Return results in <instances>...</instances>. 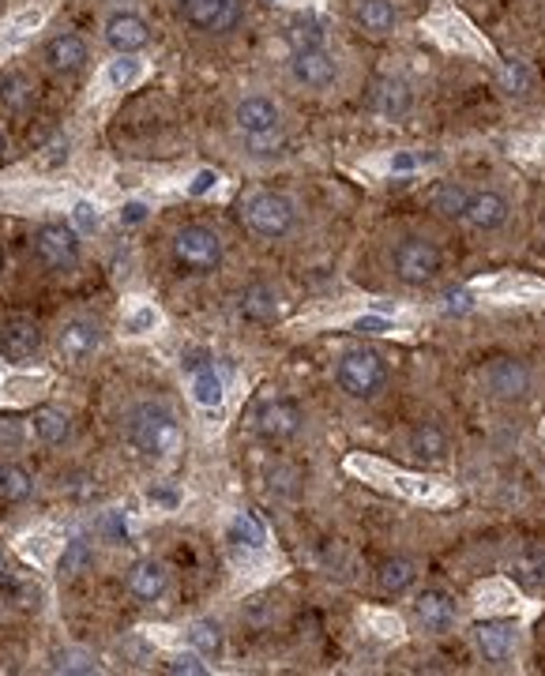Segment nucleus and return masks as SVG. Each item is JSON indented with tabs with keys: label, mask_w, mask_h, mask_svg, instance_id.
Here are the masks:
<instances>
[{
	"label": "nucleus",
	"mask_w": 545,
	"mask_h": 676,
	"mask_svg": "<svg viewBox=\"0 0 545 676\" xmlns=\"http://www.w3.org/2000/svg\"><path fill=\"white\" fill-rule=\"evenodd\" d=\"M230 541L245 545V549H264L267 545V526L252 515V511H237L234 523H230Z\"/></svg>",
	"instance_id": "nucleus-29"
},
{
	"label": "nucleus",
	"mask_w": 545,
	"mask_h": 676,
	"mask_svg": "<svg viewBox=\"0 0 545 676\" xmlns=\"http://www.w3.org/2000/svg\"><path fill=\"white\" fill-rule=\"evenodd\" d=\"M508 218H512V200L497 192V188H474L467 200V215L463 222L474 226L478 233H497L508 226Z\"/></svg>",
	"instance_id": "nucleus-10"
},
{
	"label": "nucleus",
	"mask_w": 545,
	"mask_h": 676,
	"mask_svg": "<svg viewBox=\"0 0 545 676\" xmlns=\"http://www.w3.org/2000/svg\"><path fill=\"white\" fill-rule=\"evenodd\" d=\"M388 267L403 286H433L444 275V248L425 233H406L388 248Z\"/></svg>",
	"instance_id": "nucleus-2"
},
{
	"label": "nucleus",
	"mask_w": 545,
	"mask_h": 676,
	"mask_svg": "<svg viewBox=\"0 0 545 676\" xmlns=\"http://www.w3.org/2000/svg\"><path fill=\"white\" fill-rule=\"evenodd\" d=\"M53 673H98V658H94L91 650H83V646H68L61 654H53V665H49Z\"/></svg>",
	"instance_id": "nucleus-30"
},
{
	"label": "nucleus",
	"mask_w": 545,
	"mask_h": 676,
	"mask_svg": "<svg viewBox=\"0 0 545 676\" xmlns=\"http://www.w3.org/2000/svg\"><path fill=\"white\" fill-rule=\"evenodd\" d=\"M267 4H275V0H267Z\"/></svg>",
	"instance_id": "nucleus-52"
},
{
	"label": "nucleus",
	"mask_w": 545,
	"mask_h": 676,
	"mask_svg": "<svg viewBox=\"0 0 545 676\" xmlns=\"http://www.w3.org/2000/svg\"><path fill=\"white\" fill-rule=\"evenodd\" d=\"M354 331L358 335H388V331H395V323L388 316H361V320H354Z\"/></svg>",
	"instance_id": "nucleus-42"
},
{
	"label": "nucleus",
	"mask_w": 545,
	"mask_h": 676,
	"mask_svg": "<svg viewBox=\"0 0 545 676\" xmlns=\"http://www.w3.org/2000/svg\"><path fill=\"white\" fill-rule=\"evenodd\" d=\"M31 421H34V436H38L42 444H64V440H68V432H72L68 414L57 410V406H38Z\"/></svg>",
	"instance_id": "nucleus-26"
},
{
	"label": "nucleus",
	"mask_w": 545,
	"mask_h": 676,
	"mask_svg": "<svg viewBox=\"0 0 545 676\" xmlns=\"http://www.w3.org/2000/svg\"><path fill=\"white\" fill-rule=\"evenodd\" d=\"M376 628H380V635H399L403 624H399L395 616H376Z\"/></svg>",
	"instance_id": "nucleus-48"
},
{
	"label": "nucleus",
	"mask_w": 545,
	"mask_h": 676,
	"mask_svg": "<svg viewBox=\"0 0 545 676\" xmlns=\"http://www.w3.org/2000/svg\"><path fill=\"white\" fill-rule=\"evenodd\" d=\"M354 19H358V27L365 34L388 38V34L395 31V23H399V12H395L391 0H358V4H354Z\"/></svg>",
	"instance_id": "nucleus-22"
},
{
	"label": "nucleus",
	"mask_w": 545,
	"mask_h": 676,
	"mask_svg": "<svg viewBox=\"0 0 545 676\" xmlns=\"http://www.w3.org/2000/svg\"><path fill=\"white\" fill-rule=\"evenodd\" d=\"M489 605V609H512L515 601L512 594H508V586H489V594H482V609Z\"/></svg>",
	"instance_id": "nucleus-44"
},
{
	"label": "nucleus",
	"mask_w": 545,
	"mask_h": 676,
	"mask_svg": "<svg viewBox=\"0 0 545 676\" xmlns=\"http://www.w3.org/2000/svg\"><path fill=\"white\" fill-rule=\"evenodd\" d=\"M301 425H305V414H301V406L290 399H267L264 406L256 410V429H260L264 440H275V444L294 440L297 432H301Z\"/></svg>",
	"instance_id": "nucleus-12"
},
{
	"label": "nucleus",
	"mask_w": 545,
	"mask_h": 676,
	"mask_svg": "<svg viewBox=\"0 0 545 676\" xmlns=\"http://www.w3.org/2000/svg\"><path fill=\"white\" fill-rule=\"evenodd\" d=\"M0 102L12 109V113H23V109L34 102V87L27 76H4V83H0Z\"/></svg>",
	"instance_id": "nucleus-31"
},
{
	"label": "nucleus",
	"mask_w": 545,
	"mask_h": 676,
	"mask_svg": "<svg viewBox=\"0 0 545 676\" xmlns=\"http://www.w3.org/2000/svg\"><path fill=\"white\" fill-rule=\"evenodd\" d=\"M512 579L527 590H542L545 586V549L542 545H527L512 556Z\"/></svg>",
	"instance_id": "nucleus-24"
},
{
	"label": "nucleus",
	"mask_w": 545,
	"mask_h": 676,
	"mask_svg": "<svg viewBox=\"0 0 545 676\" xmlns=\"http://www.w3.org/2000/svg\"><path fill=\"white\" fill-rule=\"evenodd\" d=\"M181 19L200 34H230L241 23V0H177Z\"/></svg>",
	"instance_id": "nucleus-8"
},
{
	"label": "nucleus",
	"mask_w": 545,
	"mask_h": 676,
	"mask_svg": "<svg viewBox=\"0 0 545 676\" xmlns=\"http://www.w3.org/2000/svg\"><path fill=\"white\" fill-rule=\"evenodd\" d=\"M31 489H34V481L23 466H16V462L0 466V500H4V504H23V500L31 496Z\"/></svg>",
	"instance_id": "nucleus-28"
},
{
	"label": "nucleus",
	"mask_w": 545,
	"mask_h": 676,
	"mask_svg": "<svg viewBox=\"0 0 545 676\" xmlns=\"http://www.w3.org/2000/svg\"><path fill=\"white\" fill-rule=\"evenodd\" d=\"M173 256L192 275H211L222 263V237L211 226H185L173 233Z\"/></svg>",
	"instance_id": "nucleus-6"
},
{
	"label": "nucleus",
	"mask_w": 545,
	"mask_h": 676,
	"mask_svg": "<svg viewBox=\"0 0 545 676\" xmlns=\"http://www.w3.org/2000/svg\"><path fill=\"white\" fill-rule=\"evenodd\" d=\"M474 643H478V654L493 665H504L519 650V628L512 620H485L474 628Z\"/></svg>",
	"instance_id": "nucleus-13"
},
{
	"label": "nucleus",
	"mask_w": 545,
	"mask_h": 676,
	"mask_svg": "<svg viewBox=\"0 0 545 676\" xmlns=\"http://www.w3.org/2000/svg\"><path fill=\"white\" fill-rule=\"evenodd\" d=\"M4 571H8V564H4V553H0V579H4Z\"/></svg>",
	"instance_id": "nucleus-50"
},
{
	"label": "nucleus",
	"mask_w": 545,
	"mask_h": 676,
	"mask_svg": "<svg viewBox=\"0 0 545 676\" xmlns=\"http://www.w3.org/2000/svg\"><path fill=\"white\" fill-rule=\"evenodd\" d=\"M297 49H316L324 46V27L316 23V19H305V23H294V31H290Z\"/></svg>",
	"instance_id": "nucleus-37"
},
{
	"label": "nucleus",
	"mask_w": 545,
	"mask_h": 676,
	"mask_svg": "<svg viewBox=\"0 0 545 676\" xmlns=\"http://www.w3.org/2000/svg\"><path fill=\"white\" fill-rule=\"evenodd\" d=\"M106 42L117 53H136L151 42V27H147V19L132 16V12H117V16L106 23Z\"/></svg>",
	"instance_id": "nucleus-18"
},
{
	"label": "nucleus",
	"mask_w": 545,
	"mask_h": 676,
	"mask_svg": "<svg viewBox=\"0 0 545 676\" xmlns=\"http://www.w3.org/2000/svg\"><path fill=\"white\" fill-rule=\"evenodd\" d=\"M467 200H470V188L455 185V181H440V185L429 188V207H433L440 218H459V222H463Z\"/></svg>",
	"instance_id": "nucleus-25"
},
{
	"label": "nucleus",
	"mask_w": 545,
	"mask_h": 676,
	"mask_svg": "<svg viewBox=\"0 0 545 676\" xmlns=\"http://www.w3.org/2000/svg\"><path fill=\"white\" fill-rule=\"evenodd\" d=\"M91 564H94V549L87 541H68V545H64V556H61L64 579H76V575H83Z\"/></svg>",
	"instance_id": "nucleus-32"
},
{
	"label": "nucleus",
	"mask_w": 545,
	"mask_h": 676,
	"mask_svg": "<svg viewBox=\"0 0 545 676\" xmlns=\"http://www.w3.org/2000/svg\"><path fill=\"white\" fill-rule=\"evenodd\" d=\"M125 432H128V444L143 451V455H170L177 451L181 444V425H177V417H173L170 406H162V402H140V406H132V414L125 421Z\"/></svg>",
	"instance_id": "nucleus-3"
},
{
	"label": "nucleus",
	"mask_w": 545,
	"mask_h": 676,
	"mask_svg": "<svg viewBox=\"0 0 545 676\" xmlns=\"http://www.w3.org/2000/svg\"><path fill=\"white\" fill-rule=\"evenodd\" d=\"M38 350H42V331H38V323H31V320L0 323V357H4V361L23 365V361H31Z\"/></svg>",
	"instance_id": "nucleus-15"
},
{
	"label": "nucleus",
	"mask_w": 545,
	"mask_h": 676,
	"mask_svg": "<svg viewBox=\"0 0 545 676\" xmlns=\"http://www.w3.org/2000/svg\"><path fill=\"white\" fill-rule=\"evenodd\" d=\"M489 297H534V293H545L542 282H534V278H497V282H489L485 286Z\"/></svg>",
	"instance_id": "nucleus-34"
},
{
	"label": "nucleus",
	"mask_w": 545,
	"mask_h": 676,
	"mask_svg": "<svg viewBox=\"0 0 545 676\" xmlns=\"http://www.w3.org/2000/svg\"><path fill=\"white\" fill-rule=\"evenodd\" d=\"M470 305H474V301H470V293H467V290L448 293V297H444V308H448V312H467Z\"/></svg>",
	"instance_id": "nucleus-46"
},
{
	"label": "nucleus",
	"mask_w": 545,
	"mask_h": 676,
	"mask_svg": "<svg viewBox=\"0 0 545 676\" xmlns=\"http://www.w3.org/2000/svg\"><path fill=\"white\" fill-rule=\"evenodd\" d=\"M128 590H132V598L140 601H158L170 590V571L158 560H140L136 568L128 571Z\"/></svg>",
	"instance_id": "nucleus-20"
},
{
	"label": "nucleus",
	"mask_w": 545,
	"mask_h": 676,
	"mask_svg": "<svg viewBox=\"0 0 545 676\" xmlns=\"http://www.w3.org/2000/svg\"><path fill=\"white\" fill-rule=\"evenodd\" d=\"M0 444H23V421L19 417H0Z\"/></svg>",
	"instance_id": "nucleus-43"
},
{
	"label": "nucleus",
	"mask_w": 545,
	"mask_h": 676,
	"mask_svg": "<svg viewBox=\"0 0 545 676\" xmlns=\"http://www.w3.org/2000/svg\"><path fill=\"white\" fill-rule=\"evenodd\" d=\"M237 312L252 323L275 320V316H279V293L271 290L267 282H252V286H245L241 297H237Z\"/></svg>",
	"instance_id": "nucleus-21"
},
{
	"label": "nucleus",
	"mask_w": 545,
	"mask_h": 676,
	"mask_svg": "<svg viewBox=\"0 0 545 676\" xmlns=\"http://www.w3.org/2000/svg\"><path fill=\"white\" fill-rule=\"evenodd\" d=\"M245 226L264 241H279L297 226V200L286 192H256L245 203Z\"/></svg>",
	"instance_id": "nucleus-5"
},
{
	"label": "nucleus",
	"mask_w": 545,
	"mask_h": 676,
	"mask_svg": "<svg viewBox=\"0 0 545 676\" xmlns=\"http://www.w3.org/2000/svg\"><path fill=\"white\" fill-rule=\"evenodd\" d=\"M192 399L200 402V406H218V402H222V380L215 376L211 365H203V369L192 376Z\"/></svg>",
	"instance_id": "nucleus-33"
},
{
	"label": "nucleus",
	"mask_w": 545,
	"mask_h": 676,
	"mask_svg": "<svg viewBox=\"0 0 545 676\" xmlns=\"http://www.w3.org/2000/svg\"><path fill=\"white\" fill-rule=\"evenodd\" d=\"M4 151H8V143H4V136H0V158H4Z\"/></svg>",
	"instance_id": "nucleus-51"
},
{
	"label": "nucleus",
	"mask_w": 545,
	"mask_h": 676,
	"mask_svg": "<svg viewBox=\"0 0 545 676\" xmlns=\"http://www.w3.org/2000/svg\"><path fill=\"white\" fill-rule=\"evenodd\" d=\"M388 361L384 354H376V350H365V346H350L339 354L335 361V384L343 391L346 399L354 402H376L384 391H388Z\"/></svg>",
	"instance_id": "nucleus-1"
},
{
	"label": "nucleus",
	"mask_w": 545,
	"mask_h": 676,
	"mask_svg": "<svg viewBox=\"0 0 545 676\" xmlns=\"http://www.w3.org/2000/svg\"><path fill=\"white\" fill-rule=\"evenodd\" d=\"M414 616H418V624L429 631V635H444V631H452V624H455L452 601L444 598L440 590H425V594H418V598H414Z\"/></svg>",
	"instance_id": "nucleus-19"
},
{
	"label": "nucleus",
	"mask_w": 545,
	"mask_h": 676,
	"mask_svg": "<svg viewBox=\"0 0 545 676\" xmlns=\"http://www.w3.org/2000/svg\"><path fill=\"white\" fill-rule=\"evenodd\" d=\"M414 106V91H410V83L406 79H380L373 91V109L376 117H384V121H403L406 113Z\"/></svg>",
	"instance_id": "nucleus-17"
},
{
	"label": "nucleus",
	"mask_w": 545,
	"mask_h": 676,
	"mask_svg": "<svg viewBox=\"0 0 545 676\" xmlns=\"http://www.w3.org/2000/svg\"><path fill=\"white\" fill-rule=\"evenodd\" d=\"M215 185H218L215 169H200V173H196V181L188 185V192H192V196H207V192H211Z\"/></svg>",
	"instance_id": "nucleus-45"
},
{
	"label": "nucleus",
	"mask_w": 545,
	"mask_h": 676,
	"mask_svg": "<svg viewBox=\"0 0 545 676\" xmlns=\"http://www.w3.org/2000/svg\"><path fill=\"white\" fill-rule=\"evenodd\" d=\"M188 639H192V646L200 654H218L222 650V628H218L215 620H196L192 631H188Z\"/></svg>",
	"instance_id": "nucleus-35"
},
{
	"label": "nucleus",
	"mask_w": 545,
	"mask_h": 676,
	"mask_svg": "<svg viewBox=\"0 0 545 676\" xmlns=\"http://www.w3.org/2000/svg\"><path fill=\"white\" fill-rule=\"evenodd\" d=\"M57 350H61V357H64V361H72V365L91 361V357L102 350V327H98L94 320L64 323L61 338H57Z\"/></svg>",
	"instance_id": "nucleus-14"
},
{
	"label": "nucleus",
	"mask_w": 545,
	"mask_h": 676,
	"mask_svg": "<svg viewBox=\"0 0 545 676\" xmlns=\"http://www.w3.org/2000/svg\"><path fill=\"white\" fill-rule=\"evenodd\" d=\"M158 316H155V308H143L140 316H136V320H132V331H143V327H151V323H155Z\"/></svg>",
	"instance_id": "nucleus-49"
},
{
	"label": "nucleus",
	"mask_w": 545,
	"mask_h": 676,
	"mask_svg": "<svg viewBox=\"0 0 545 676\" xmlns=\"http://www.w3.org/2000/svg\"><path fill=\"white\" fill-rule=\"evenodd\" d=\"M234 128L241 136L252 143V151L264 154L271 143L279 147L282 143V109L264 98V94H249V98H241L234 109Z\"/></svg>",
	"instance_id": "nucleus-4"
},
{
	"label": "nucleus",
	"mask_w": 545,
	"mask_h": 676,
	"mask_svg": "<svg viewBox=\"0 0 545 676\" xmlns=\"http://www.w3.org/2000/svg\"><path fill=\"white\" fill-rule=\"evenodd\" d=\"M34 248H38V260L53 267V271H68L79 263V233L61 226V222H49L38 230L34 237Z\"/></svg>",
	"instance_id": "nucleus-11"
},
{
	"label": "nucleus",
	"mask_w": 545,
	"mask_h": 676,
	"mask_svg": "<svg viewBox=\"0 0 545 676\" xmlns=\"http://www.w3.org/2000/svg\"><path fill=\"white\" fill-rule=\"evenodd\" d=\"M482 387L485 395L497 402H523L530 395V387H534V376H530L523 361L497 357V361H489L482 369Z\"/></svg>",
	"instance_id": "nucleus-7"
},
{
	"label": "nucleus",
	"mask_w": 545,
	"mask_h": 676,
	"mask_svg": "<svg viewBox=\"0 0 545 676\" xmlns=\"http://www.w3.org/2000/svg\"><path fill=\"white\" fill-rule=\"evenodd\" d=\"M504 87H508V94H527L530 87V72L523 61H508L504 64Z\"/></svg>",
	"instance_id": "nucleus-39"
},
{
	"label": "nucleus",
	"mask_w": 545,
	"mask_h": 676,
	"mask_svg": "<svg viewBox=\"0 0 545 676\" xmlns=\"http://www.w3.org/2000/svg\"><path fill=\"white\" fill-rule=\"evenodd\" d=\"M143 218H147V207H143V203H125V211H121V222L136 226V222H143Z\"/></svg>",
	"instance_id": "nucleus-47"
},
{
	"label": "nucleus",
	"mask_w": 545,
	"mask_h": 676,
	"mask_svg": "<svg viewBox=\"0 0 545 676\" xmlns=\"http://www.w3.org/2000/svg\"><path fill=\"white\" fill-rule=\"evenodd\" d=\"M406 451H410V459L425 462V466H440V462H448L452 444H448V436H444L440 425L421 421V425H414L410 436H406Z\"/></svg>",
	"instance_id": "nucleus-16"
},
{
	"label": "nucleus",
	"mask_w": 545,
	"mask_h": 676,
	"mask_svg": "<svg viewBox=\"0 0 545 676\" xmlns=\"http://www.w3.org/2000/svg\"><path fill=\"white\" fill-rule=\"evenodd\" d=\"M376 583H380V590L384 594H406L410 586L418 583V564L414 560H388V564H380V571H376Z\"/></svg>",
	"instance_id": "nucleus-27"
},
{
	"label": "nucleus",
	"mask_w": 545,
	"mask_h": 676,
	"mask_svg": "<svg viewBox=\"0 0 545 676\" xmlns=\"http://www.w3.org/2000/svg\"><path fill=\"white\" fill-rule=\"evenodd\" d=\"M136 79H140V61L132 53H121V61H113V68H109V83L113 87H128Z\"/></svg>",
	"instance_id": "nucleus-38"
},
{
	"label": "nucleus",
	"mask_w": 545,
	"mask_h": 676,
	"mask_svg": "<svg viewBox=\"0 0 545 676\" xmlns=\"http://www.w3.org/2000/svg\"><path fill=\"white\" fill-rule=\"evenodd\" d=\"M290 76H294V83L297 87H305V91H327V87L339 83V61H335L324 46L294 49V57H290Z\"/></svg>",
	"instance_id": "nucleus-9"
},
{
	"label": "nucleus",
	"mask_w": 545,
	"mask_h": 676,
	"mask_svg": "<svg viewBox=\"0 0 545 676\" xmlns=\"http://www.w3.org/2000/svg\"><path fill=\"white\" fill-rule=\"evenodd\" d=\"M46 61L53 72H79L87 64V46L76 34H57L46 46Z\"/></svg>",
	"instance_id": "nucleus-23"
},
{
	"label": "nucleus",
	"mask_w": 545,
	"mask_h": 676,
	"mask_svg": "<svg viewBox=\"0 0 545 676\" xmlns=\"http://www.w3.org/2000/svg\"><path fill=\"white\" fill-rule=\"evenodd\" d=\"M429 162H436V154H421V151H395L388 158V173H418Z\"/></svg>",
	"instance_id": "nucleus-36"
},
{
	"label": "nucleus",
	"mask_w": 545,
	"mask_h": 676,
	"mask_svg": "<svg viewBox=\"0 0 545 676\" xmlns=\"http://www.w3.org/2000/svg\"><path fill=\"white\" fill-rule=\"evenodd\" d=\"M170 673H188V676H207V665L200 661V654H173L166 661Z\"/></svg>",
	"instance_id": "nucleus-40"
},
{
	"label": "nucleus",
	"mask_w": 545,
	"mask_h": 676,
	"mask_svg": "<svg viewBox=\"0 0 545 676\" xmlns=\"http://www.w3.org/2000/svg\"><path fill=\"white\" fill-rule=\"evenodd\" d=\"M72 218H76V226L83 233H94L98 230V222H102V215H98V207L94 203H87V200H79L76 203V211H72Z\"/></svg>",
	"instance_id": "nucleus-41"
}]
</instances>
